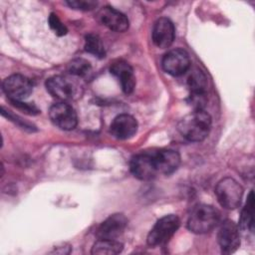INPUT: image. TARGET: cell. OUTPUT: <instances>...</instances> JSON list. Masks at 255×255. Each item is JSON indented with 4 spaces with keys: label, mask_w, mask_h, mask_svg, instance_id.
Returning a JSON list of instances; mask_svg holds the SVG:
<instances>
[{
    "label": "cell",
    "mask_w": 255,
    "mask_h": 255,
    "mask_svg": "<svg viewBox=\"0 0 255 255\" xmlns=\"http://www.w3.org/2000/svg\"><path fill=\"white\" fill-rule=\"evenodd\" d=\"M180 134L189 141L204 140L211 128V118L208 113L201 110H195L183 117L177 127Z\"/></svg>",
    "instance_id": "cell-1"
},
{
    "label": "cell",
    "mask_w": 255,
    "mask_h": 255,
    "mask_svg": "<svg viewBox=\"0 0 255 255\" xmlns=\"http://www.w3.org/2000/svg\"><path fill=\"white\" fill-rule=\"evenodd\" d=\"M46 89L51 96L62 101H74L83 94V86L75 76H53L46 81Z\"/></svg>",
    "instance_id": "cell-2"
},
{
    "label": "cell",
    "mask_w": 255,
    "mask_h": 255,
    "mask_svg": "<svg viewBox=\"0 0 255 255\" xmlns=\"http://www.w3.org/2000/svg\"><path fill=\"white\" fill-rule=\"evenodd\" d=\"M220 220V213L211 205L199 204L195 206L187 220L188 229L197 234L211 231Z\"/></svg>",
    "instance_id": "cell-3"
},
{
    "label": "cell",
    "mask_w": 255,
    "mask_h": 255,
    "mask_svg": "<svg viewBox=\"0 0 255 255\" xmlns=\"http://www.w3.org/2000/svg\"><path fill=\"white\" fill-rule=\"evenodd\" d=\"M215 194L221 206L226 209H235L240 205L243 188L235 179L225 177L217 183Z\"/></svg>",
    "instance_id": "cell-4"
},
{
    "label": "cell",
    "mask_w": 255,
    "mask_h": 255,
    "mask_svg": "<svg viewBox=\"0 0 255 255\" xmlns=\"http://www.w3.org/2000/svg\"><path fill=\"white\" fill-rule=\"evenodd\" d=\"M180 225L179 218L176 215L168 214L156 221L147 235V244L158 246L165 244L177 231Z\"/></svg>",
    "instance_id": "cell-5"
},
{
    "label": "cell",
    "mask_w": 255,
    "mask_h": 255,
    "mask_svg": "<svg viewBox=\"0 0 255 255\" xmlns=\"http://www.w3.org/2000/svg\"><path fill=\"white\" fill-rule=\"evenodd\" d=\"M2 88L11 102H23L33 91L32 82L20 74L12 75L3 81Z\"/></svg>",
    "instance_id": "cell-6"
},
{
    "label": "cell",
    "mask_w": 255,
    "mask_h": 255,
    "mask_svg": "<svg viewBox=\"0 0 255 255\" xmlns=\"http://www.w3.org/2000/svg\"><path fill=\"white\" fill-rule=\"evenodd\" d=\"M130 171L140 180H149L158 174L154 160V150L135 154L130 160Z\"/></svg>",
    "instance_id": "cell-7"
},
{
    "label": "cell",
    "mask_w": 255,
    "mask_h": 255,
    "mask_svg": "<svg viewBox=\"0 0 255 255\" xmlns=\"http://www.w3.org/2000/svg\"><path fill=\"white\" fill-rule=\"evenodd\" d=\"M49 117L56 127L64 130L74 129L78 125L76 111L65 102L54 104L49 110Z\"/></svg>",
    "instance_id": "cell-8"
},
{
    "label": "cell",
    "mask_w": 255,
    "mask_h": 255,
    "mask_svg": "<svg viewBox=\"0 0 255 255\" xmlns=\"http://www.w3.org/2000/svg\"><path fill=\"white\" fill-rule=\"evenodd\" d=\"M217 241L223 253L230 254L236 251L240 245V232L237 224L232 220H225L218 230Z\"/></svg>",
    "instance_id": "cell-9"
},
{
    "label": "cell",
    "mask_w": 255,
    "mask_h": 255,
    "mask_svg": "<svg viewBox=\"0 0 255 255\" xmlns=\"http://www.w3.org/2000/svg\"><path fill=\"white\" fill-rule=\"evenodd\" d=\"M162 68L171 76H181L190 68L189 56L182 49H173L164 55Z\"/></svg>",
    "instance_id": "cell-10"
},
{
    "label": "cell",
    "mask_w": 255,
    "mask_h": 255,
    "mask_svg": "<svg viewBox=\"0 0 255 255\" xmlns=\"http://www.w3.org/2000/svg\"><path fill=\"white\" fill-rule=\"evenodd\" d=\"M128 225V219L122 213L110 215L97 229L99 239L117 240L125 231Z\"/></svg>",
    "instance_id": "cell-11"
},
{
    "label": "cell",
    "mask_w": 255,
    "mask_h": 255,
    "mask_svg": "<svg viewBox=\"0 0 255 255\" xmlns=\"http://www.w3.org/2000/svg\"><path fill=\"white\" fill-rule=\"evenodd\" d=\"M175 30L173 23L166 17L156 20L152 29V41L160 49L168 48L174 40Z\"/></svg>",
    "instance_id": "cell-12"
},
{
    "label": "cell",
    "mask_w": 255,
    "mask_h": 255,
    "mask_svg": "<svg viewBox=\"0 0 255 255\" xmlns=\"http://www.w3.org/2000/svg\"><path fill=\"white\" fill-rule=\"evenodd\" d=\"M98 17L103 25L116 32H125L129 25L128 19L125 14L110 6L103 7L99 11Z\"/></svg>",
    "instance_id": "cell-13"
},
{
    "label": "cell",
    "mask_w": 255,
    "mask_h": 255,
    "mask_svg": "<svg viewBox=\"0 0 255 255\" xmlns=\"http://www.w3.org/2000/svg\"><path fill=\"white\" fill-rule=\"evenodd\" d=\"M110 130L118 139H128L133 136L137 130L136 120L128 114H122L116 117L111 124Z\"/></svg>",
    "instance_id": "cell-14"
},
{
    "label": "cell",
    "mask_w": 255,
    "mask_h": 255,
    "mask_svg": "<svg viewBox=\"0 0 255 255\" xmlns=\"http://www.w3.org/2000/svg\"><path fill=\"white\" fill-rule=\"evenodd\" d=\"M111 73L121 83L122 90L125 94L129 95L132 93L135 87V77L133 75L132 68L128 63L123 60L116 61L111 66Z\"/></svg>",
    "instance_id": "cell-15"
},
{
    "label": "cell",
    "mask_w": 255,
    "mask_h": 255,
    "mask_svg": "<svg viewBox=\"0 0 255 255\" xmlns=\"http://www.w3.org/2000/svg\"><path fill=\"white\" fill-rule=\"evenodd\" d=\"M154 160L157 172L168 175L177 169L180 155L173 149H158L154 150Z\"/></svg>",
    "instance_id": "cell-16"
},
{
    "label": "cell",
    "mask_w": 255,
    "mask_h": 255,
    "mask_svg": "<svg viewBox=\"0 0 255 255\" xmlns=\"http://www.w3.org/2000/svg\"><path fill=\"white\" fill-rule=\"evenodd\" d=\"M187 86L191 96H204L207 88L206 76L198 68L191 70L187 78Z\"/></svg>",
    "instance_id": "cell-17"
},
{
    "label": "cell",
    "mask_w": 255,
    "mask_h": 255,
    "mask_svg": "<svg viewBox=\"0 0 255 255\" xmlns=\"http://www.w3.org/2000/svg\"><path fill=\"white\" fill-rule=\"evenodd\" d=\"M123 244L118 240L99 239L92 248V254L114 255L122 252Z\"/></svg>",
    "instance_id": "cell-18"
},
{
    "label": "cell",
    "mask_w": 255,
    "mask_h": 255,
    "mask_svg": "<svg viewBox=\"0 0 255 255\" xmlns=\"http://www.w3.org/2000/svg\"><path fill=\"white\" fill-rule=\"evenodd\" d=\"M253 191L249 193L246 204L242 209L239 225L244 230L253 231V211H254V200H253Z\"/></svg>",
    "instance_id": "cell-19"
},
{
    "label": "cell",
    "mask_w": 255,
    "mask_h": 255,
    "mask_svg": "<svg viewBox=\"0 0 255 255\" xmlns=\"http://www.w3.org/2000/svg\"><path fill=\"white\" fill-rule=\"evenodd\" d=\"M85 50L98 58H105L106 56V51L102 40L98 35L95 34H88L86 36Z\"/></svg>",
    "instance_id": "cell-20"
},
{
    "label": "cell",
    "mask_w": 255,
    "mask_h": 255,
    "mask_svg": "<svg viewBox=\"0 0 255 255\" xmlns=\"http://www.w3.org/2000/svg\"><path fill=\"white\" fill-rule=\"evenodd\" d=\"M92 70L90 62H88L85 59L78 58L73 60L69 66H68V71L69 74L72 76H75L77 78H84L86 77Z\"/></svg>",
    "instance_id": "cell-21"
},
{
    "label": "cell",
    "mask_w": 255,
    "mask_h": 255,
    "mask_svg": "<svg viewBox=\"0 0 255 255\" xmlns=\"http://www.w3.org/2000/svg\"><path fill=\"white\" fill-rule=\"evenodd\" d=\"M49 25L51 27V29L58 35V36H64L67 34L68 30L66 28V26L61 22V20L59 19L58 15L55 13H51L49 16Z\"/></svg>",
    "instance_id": "cell-22"
},
{
    "label": "cell",
    "mask_w": 255,
    "mask_h": 255,
    "mask_svg": "<svg viewBox=\"0 0 255 255\" xmlns=\"http://www.w3.org/2000/svg\"><path fill=\"white\" fill-rule=\"evenodd\" d=\"M67 4L74 9L78 10H92L97 7L98 2L94 0H72V1H67Z\"/></svg>",
    "instance_id": "cell-23"
}]
</instances>
